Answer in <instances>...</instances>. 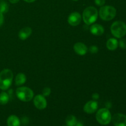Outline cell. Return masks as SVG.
Wrapping results in <instances>:
<instances>
[{
	"label": "cell",
	"mask_w": 126,
	"mask_h": 126,
	"mask_svg": "<svg viewBox=\"0 0 126 126\" xmlns=\"http://www.w3.org/2000/svg\"><path fill=\"white\" fill-rule=\"evenodd\" d=\"M14 75L9 69H4L0 72V89L7 90L11 86Z\"/></svg>",
	"instance_id": "1"
},
{
	"label": "cell",
	"mask_w": 126,
	"mask_h": 126,
	"mask_svg": "<svg viewBox=\"0 0 126 126\" xmlns=\"http://www.w3.org/2000/svg\"><path fill=\"white\" fill-rule=\"evenodd\" d=\"M98 14V11L95 7L93 6H89L84 10L82 19L86 24L91 25L97 20Z\"/></svg>",
	"instance_id": "2"
},
{
	"label": "cell",
	"mask_w": 126,
	"mask_h": 126,
	"mask_svg": "<svg viewBox=\"0 0 126 126\" xmlns=\"http://www.w3.org/2000/svg\"><path fill=\"white\" fill-rule=\"evenodd\" d=\"M111 32L115 38H122L126 34V24L122 21H116L111 26Z\"/></svg>",
	"instance_id": "3"
},
{
	"label": "cell",
	"mask_w": 126,
	"mask_h": 126,
	"mask_svg": "<svg viewBox=\"0 0 126 126\" xmlns=\"http://www.w3.org/2000/svg\"><path fill=\"white\" fill-rule=\"evenodd\" d=\"M116 15V9L111 6H103L99 11V16L101 19L105 21L113 20Z\"/></svg>",
	"instance_id": "4"
},
{
	"label": "cell",
	"mask_w": 126,
	"mask_h": 126,
	"mask_svg": "<svg viewBox=\"0 0 126 126\" xmlns=\"http://www.w3.org/2000/svg\"><path fill=\"white\" fill-rule=\"evenodd\" d=\"M16 93L17 98L22 102H25L31 101L34 96L33 91L27 87H18L16 90Z\"/></svg>",
	"instance_id": "5"
},
{
	"label": "cell",
	"mask_w": 126,
	"mask_h": 126,
	"mask_svg": "<svg viewBox=\"0 0 126 126\" xmlns=\"http://www.w3.org/2000/svg\"><path fill=\"white\" fill-rule=\"evenodd\" d=\"M111 113L107 108L99 110L96 114L97 122L102 125H108L111 121Z\"/></svg>",
	"instance_id": "6"
},
{
	"label": "cell",
	"mask_w": 126,
	"mask_h": 126,
	"mask_svg": "<svg viewBox=\"0 0 126 126\" xmlns=\"http://www.w3.org/2000/svg\"><path fill=\"white\" fill-rule=\"evenodd\" d=\"M111 121L114 126H126V115L121 113L114 114Z\"/></svg>",
	"instance_id": "7"
},
{
	"label": "cell",
	"mask_w": 126,
	"mask_h": 126,
	"mask_svg": "<svg viewBox=\"0 0 126 126\" xmlns=\"http://www.w3.org/2000/svg\"><path fill=\"white\" fill-rule=\"evenodd\" d=\"M36 108L38 110H44L47 107V101L43 95H37L33 100Z\"/></svg>",
	"instance_id": "8"
},
{
	"label": "cell",
	"mask_w": 126,
	"mask_h": 126,
	"mask_svg": "<svg viewBox=\"0 0 126 126\" xmlns=\"http://www.w3.org/2000/svg\"><path fill=\"white\" fill-rule=\"evenodd\" d=\"M81 20H82L81 15L79 12H74L70 14L68 18V23L70 25L73 26V27L79 25Z\"/></svg>",
	"instance_id": "9"
},
{
	"label": "cell",
	"mask_w": 126,
	"mask_h": 126,
	"mask_svg": "<svg viewBox=\"0 0 126 126\" xmlns=\"http://www.w3.org/2000/svg\"><path fill=\"white\" fill-rule=\"evenodd\" d=\"M98 103L95 100H91L87 102L84 107V111L87 114H92L97 111Z\"/></svg>",
	"instance_id": "10"
},
{
	"label": "cell",
	"mask_w": 126,
	"mask_h": 126,
	"mask_svg": "<svg viewBox=\"0 0 126 126\" xmlns=\"http://www.w3.org/2000/svg\"><path fill=\"white\" fill-rule=\"evenodd\" d=\"M74 50H75V52L78 55H84L87 52L88 48L86 46V44L81 43V42H79V43H76L74 45Z\"/></svg>",
	"instance_id": "11"
},
{
	"label": "cell",
	"mask_w": 126,
	"mask_h": 126,
	"mask_svg": "<svg viewBox=\"0 0 126 126\" xmlns=\"http://www.w3.org/2000/svg\"><path fill=\"white\" fill-rule=\"evenodd\" d=\"M90 32L94 35L101 36L103 34L105 30L102 25L98 24V23H95V24H93L91 27Z\"/></svg>",
	"instance_id": "12"
},
{
	"label": "cell",
	"mask_w": 126,
	"mask_h": 126,
	"mask_svg": "<svg viewBox=\"0 0 126 126\" xmlns=\"http://www.w3.org/2000/svg\"><path fill=\"white\" fill-rule=\"evenodd\" d=\"M32 33V30L30 27H25L18 32V37L21 40H25L30 36Z\"/></svg>",
	"instance_id": "13"
},
{
	"label": "cell",
	"mask_w": 126,
	"mask_h": 126,
	"mask_svg": "<svg viewBox=\"0 0 126 126\" xmlns=\"http://www.w3.org/2000/svg\"><path fill=\"white\" fill-rule=\"evenodd\" d=\"M8 126H20V121L18 117L16 115H11L7 119Z\"/></svg>",
	"instance_id": "14"
},
{
	"label": "cell",
	"mask_w": 126,
	"mask_h": 126,
	"mask_svg": "<svg viewBox=\"0 0 126 126\" xmlns=\"http://www.w3.org/2000/svg\"><path fill=\"white\" fill-rule=\"evenodd\" d=\"M118 41L115 38H110L107 42V47L110 50H114L118 48Z\"/></svg>",
	"instance_id": "15"
},
{
	"label": "cell",
	"mask_w": 126,
	"mask_h": 126,
	"mask_svg": "<svg viewBox=\"0 0 126 126\" xmlns=\"http://www.w3.org/2000/svg\"><path fill=\"white\" fill-rule=\"evenodd\" d=\"M26 80H27V78H26L25 75L22 73H19L18 74H17L15 78V83L17 86H22L23 84L25 83Z\"/></svg>",
	"instance_id": "16"
},
{
	"label": "cell",
	"mask_w": 126,
	"mask_h": 126,
	"mask_svg": "<svg viewBox=\"0 0 126 126\" xmlns=\"http://www.w3.org/2000/svg\"><path fill=\"white\" fill-rule=\"evenodd\" d=\"M66 126H75L77 123V119L73 115H69L66 117Z\"/></svg>",
	"instance_id": "17"
},
{
	"label": "cell",
	"mask_w": 126,
	"mask_h": 126,
	"mask_svg": "<svg viewBox=\"0 0 126 126\" xmlns=\"http://www.w3.org/2000/svg\"><path fill=\"white\" fill-rule=\"evenodd\" d=\"M9 100V95H8V94L5 92H2L0 93V104H7Z\"/></svg>",
	"instance_id": "18"
},
{
	"label": "cell",
	"mask_w": 126,
	"mask_h": 126,
	"mask_svg": "<svg viewBox=\"0 0 126 126\" xmlns=\"http://www.w3.org/2000/svg\"><path fill=\"white\" fill-rule=\"evenodd\" d=\"M9 11V5L5 1H0V12L2 14L7 12Z\"/></svg>",
	"instance_id": "19"
},
{
	"label": "cell",
	"mask_w": 126,
	"mask_h": 126,
	"mask_svg": "<svg viewBox=\"0 0 126 126\" xmlns=\"http://www.w3.org/2000/svg\"><path fill=\"white\" fill-rule=\"evenodd\" d=\"M51 93V89L49 87H46L43 90V95L44 97H47Z\"/></svg>",
	"instance_id": "20"
},
{
	"label": "cell",
	"mask_w": 126,
	"mask_h": 126,
	"mask_svg": "<svg viewBox=\"0 0 126 126\" xmlns=\"http://www.w3.org/2000/svg\"><path fill=\"white\" fill-rule=\"evenodd\" d=\"M118 45H119L122 49H126V40L125 39H121L119 42H118Z\"/></svg>",
	"instance_id": "21"
},
{
	"label": "cell",
	"mask_w": 126,
	"mask_h": 126,
	"mask_svg": "<svg viewBox=\"0 0 126 126\" xmlns=\"http://www.w3.org/2000/svg\"><path fill=\"white\" fill-rule=\"evenodd\" d=\"M89 51L91 54H96L98 51V47L96 46H92L89 47Z\"/></svg>",
	"instance_id": "22"
},
{
	"label": "cell",
	"mask_w": 126,
	"mask_h": 126,
	"mask_svg": "<svg viewBox=\"0 0 126 126\" xmlns=\"http://www.w3.org/2000/svg\"><path fill=\"white\" fill-rule=\"evenodd\" d=\"M95 3L98 6H103L105 4V0H95Z\"/></svg>",
	"instance_id": "23"
},
{
	"label": "cell",
	"mask_w": 126,
	"mask_h": 126,
	"mask_svg": "<svg viewBox=\"0 0 126 126\" xmlns=\"http://www.w3.org/2000/svg\"><path fill=\"white\" fill-rule=\"evenodd\" d=\"M4 23V16L3 14L0 12V27Z\"/></svg>",
	"instance_id": "24"
},
{
	"label": "cell",
	"mask_w": 126,
	"mask_h": 126,
	"mask_svg": "<svg viewBox=\"0 0 126 126\" xmlns=\"http://www.w3.org/2000/svg\"><path fill=\"white\" fill-rule=\"evenodd\" d=\"M92 98L94 100H97L99 98V94L97 93H94L92 95Z\"/></svg>",
	"instance_id": "25"
},
{
	"label": "cell",
	"mask_w": 126,
	"mask_h": 126,
	"mask_svg": "<svg viewBox=\"0 0 126 126\" xmlns=\"http://www.w3.org/2000/svg\"><path fill=\"white\" fill-rule=\"evenodd\" d=\"M9 2L12 4H16L19 2L20 0H9Z\"/></svg>",
	"instance_id": "26"
},
{
	"label": "cell",
	"mask_w": 126,
	"mask_h": 126,
	"mask_svg": "<svg viewBox=\"0 0 126 126\" xmlns=\"http://www.w3.org/2000/svg\"><path fill=\"white\" fill-rule=\"evenodd\" d=\"M106 107H107V108H111V103H110V102H107V103H106Z\"/></svg>",
	"instance_id": "27"
},
{
	"label": "cell",
	"mask_w": 126,
	"mask_h": 126,
	"mask_svg": "<svg viewBox=\"0 0 126 126\" xmlns=\"http://www.w3.org/2000/svg\"><path fill=\"white\" fill-rule=\"evenodd\" d=\"M24 1L27 2H29V3H31V2H33L36 1V0H23Z\"/></svg>",
	"instance_id": "28"
},
{
	"label": "cell",
	"mask_w": 126,
	"mask_h": 126,
	"mask_svg": "<svg viewBox=\"0 0 126 126\" xmlns=\"http://www.w3.org/2000/svg\"><path fill=\"white\" fill-rule=\"evenodd\" d=\"M84 126L83 124H82L81 123H80V122H77V123H76V126Z\"/></svg>",
	"instance_id": "29"
},
{
	"label": "cell",
	"mask_w": 126,
	"mask_h": 126,
	"mask_svg": "<svg viewBox=\"0 0 126 126\" xmlns=\"http://www.w3.org/2000/svg\"><path fill=\"white\" fill-rule=\"evenodd\" d=\"M73 1H78V0H73Z\"/></svg>",
	"instance_id": "30"
}]
</instances>
